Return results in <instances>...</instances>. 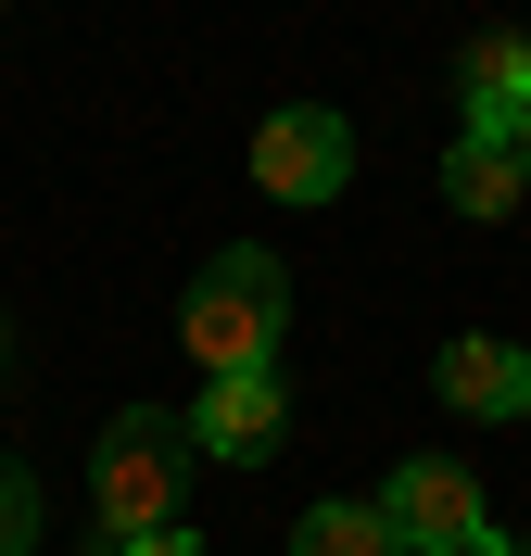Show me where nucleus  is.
I'll return each mask as SVG.
<instances>
[{"instance_id": "39448f33", "label": "nucleus", "mask_w": 531, "mask_h": 556, "mask_svg": "<svg viewBox=\"0 0 531 556\" xmlns=\"http://www.w3.org/2000/svg\"><path fill=\"white\" fill-rule=\"evenodd\" d=\"M279 443H291V392H279V367L203 380V405H190V455H215V468H266Z\"/></svg>"}, {"instance_id": "9b49d317", "label": "nucleus", "mask_w": 531, "mask_h": 556, "mask_svg": "<svg viewBox=\"0 0 531 556\" xmlns=\"http://www.w3.org/2000/svg\"><path fill=\"white\" fill-rule=\"evenodd\" d=\"M102 556H203L190 531H140V544H102Z\"/></svg>"}, {"instance_id": "6e6552de", "label": "nucleus", "mask_w": 531, "mask_h": 556, "mask_svg": "<svg viewBox=\"0 0 531 556\" xmlns=\"http://www.w3.org/2000/svg\"><path fill=\"white\" fill-rule=\"evenodd\" d=\"M443 203L494 228V215H519V203H531V177H519V152H506V139L456 127V152H443Z\"/></svg>"}, {"instance_id": "f8f14e48", "label": "nucleus", "mask_w": 531, "mask_h": 556, "mask_svg": "<svg viewBox=\"0 0 531 556\" xmlns=\"http://www.w3.org/2000/svg\"><path fill=\"white\" fill-rule=\"evenodd\" d=\"M506 152H519V177H531V114H519V127H506Z\"/></svg>"}, {"instance_id": "1a4fd4ad", "label": "nucleus", "mask_w": 531, "mask_h": 556, "mask_svg": "<svg viewBox=\"0 0 531 556\" xmlns=\"http://www.w3.org/2000/svg\"><path fill=\"white\" fill-rule=\"evenodd\" d=\"M291 556H405V531H392L380 506H304Z\"/></svg>"}, {"instance_id": "ddd939ff", "label": "nucleus", "mask_w": 531, "mask_h": 556, "mask_svg": "<svg viewBox=\"0 0 531 556\" xmlns=\"http://www.w3.org/2000/svg\"><path fill=\"white\" fill-rule=\"evenodd\" d=\"M0 367H13V316H0Z\"/></svg>"}, {"instance_id": "f03ea898", "label": "nucleus", "mask_w": 531, "mask_h": 556, "mask_svg": "<svg viewBox=\"0 0 531 556\" xmlns=\"http://www.w3.org/2000/svg\"><path fill=\"white\" fill-rule=\"evenodd\" d=\"M177 493H190V417L127 405L102 443H89V519H102V544L177 531Z\"/></svg>"}, {"instance_id": "9d476101", "label": "nucleus", "mask_w": 531, "mask_h": 556, "mask_svg": "<svg viewBox=\"0 0 531 556\" xmlns=\"http://www.w3.org/2000/svg\"><path fill=\"white\" fill-rule=\"evenodd\" d=\"M26 544H38V468L0 455V556H26Z\"/></svg>"}, {"instance_id": "0eeeda50", "label": "nucleus", "mask_w": 531, "mask_h": 556, "mask_svg": "<svg viewBox=\"0 0 531 556\" xmlns=\"http://www.w3.org/2000/svg\"><path fill=\"white\" fill-rule=\"evenodd\" d=\"M456 114H468L481 139H506V127L531 114V38H519V26H481V38L456 51Z\"/></svg>"}, {"instance_id": "20e7f679", "label": "nucleus", "mask_w": 531, "mask_h": 556, "mask_svg": "<svg viewBox=\"0 0 531 556\" xmlns=\"http://www.w3.org/2000/svg\"><path fill=\"white\" fill-rule=\"evenodd\" d=\"M342 177H354V127L329 102H279L253 127V190L266 203H342Z\"/></svg>"}, {"instance_id": "4468645a", "label": "nucleus", "mask_w": 531, "mask_h": 556, "mask_svg": "<svg viewBox=\"0 0 531 556\" xmlns=\"http://www.w3.org/2000/svg\"><path fill=\"white\" fill-rule=\"evenodd\" d=\"M519 556H531V544H519Z\"/></svg>"}, {"instance_id": "7ed1b4c3", "label": "nucleus", "mask_w": 531, "mask_h": 556, "mask_svg": "<svg viewBox=\"0 0 531 556\" xmlns=\"http://www.w3.org/2000/svg\"><path fill=\"white\" fill-rule=\"evenodd\" d=\"M380 519L405 531V556H506L494 506H481V481H468L456 455H405V468L380 481Z\"/></svg>"}, {"instance_id": "423d86ee", "label": "nucleus", "mask_w": 531, "mask_h": 556, "mask_svg": "<svg viewBox=\"0 0 531 556\" xmlns=\"http://www.w3.org/2000/svg\"><path fill=\"white\" fill-rule=\"evenodd\" d=\"M430 392H443L456 417H531V354L494 342V329H468V342L430 354Z\"/></svg>"}, {"instance_id": "f257e3e1", "label": "nucleus", "mask_w": 531, "mask_h": 556, "mask_svg": "<svg viewBox=\"0 0 531 556\" xmlns=\"http://www.w3.org/2000/svg\"><path fill=\"white\" fill-rule=\"evenodd\" d=\"M279 329H291V266L266 241H228L203 278H190V304H177V342L203 380H241V367H279Z\"/></svg>"}]
</instances>
